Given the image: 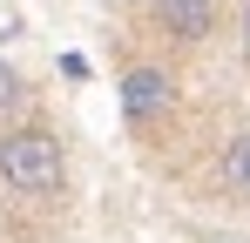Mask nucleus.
<instances>
[{"instance_id": "f257e3e1", "label": "nucleus", "mask_w": 250, "mask_h": 243, "mask_svg": "<svg viewBox=\"0 0 250 243\" xmlns=\"http://www.w3.org/2000/svg\"><path fill=\"white\" fill-rule=\"evenodd\" d=\"M0 182H7L14 196H54V189L68 182L61 142H54L47 128H14V135H0Z\"/></svg>"}, {"instance_id": "f03ea898", "label": "nucleus", "mask_w": 250, "mask_h": 243, "mask_svg": "<svg viewBox=\"0 0 250 243\" xmlns=\"http://www.w3.org/2000/svg\"><path fill=\"white\" fill-rule=\"evenodd\" d=\"M169 101H176V88H169L163 68H128L122 75V115L128 122H156Z\"/></svg>"}, {"instance_id": "7ed1b4c3", "label": "nucleus", "mask_w": 250, "mask_h": 243, "mask_svg": "<svg viewBox=\"0 0 250 243\" xmlns=\"http://www.w3.org/2000/svg\"><path fill=\"white\" fill-rule=\"evenodd\" d=\"M156 14L176 40H203L216 27V0H156Z\"/></svg>"}, {"instance_id": "20e7f679", "label": "nucleus", "mask_w": 250, "mask_h": 243, "mask_svg": "<svg viewBox=\"0 0 250 243\" xmlns=\"http://www.w3.org/2000/svg\"><path fill=\"white\" fill-rule=\"evenodd\" d=\"M223 182H230L237 196H250V128H237V135L223 142Z\"/></svg>"}, {"instance_id": "39448f33", "label": "nucleus", "mask_w": 250, "mask_h": 243, "mask_svg": "<svg viewBox=\"0 0 250 243\" xmlns=\"http://www.w3.org/2000/svg\"><path fill=\"white\" fill-rule=\"evenodd\" d=\"M14 101H21V75L0 61V108H14Z\"/></svg>"}, {"instance_id": "423d86ee", "label": "nucleus", "mask_w": 250, "mask_h": 243, "mask_svg": "<svg viewBox=\"0 0 250 243\" xmlns=\"http://www.w3.org/2000/svg\"><path fill=\"white\" fill-rule=\"evenodd\" d=\"M244 54H250V0H244Z\"/></svg>"}]
</instances>
